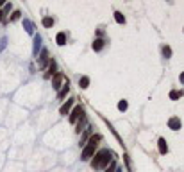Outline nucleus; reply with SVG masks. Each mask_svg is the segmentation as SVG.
I'll return each mask as SVG.
<instances>
[{"label":"nucleus","instance_id":"f257e3e1","mask_svg":"<svg viewBox=\"0 0 184 172\" xmlns=\"http://www.w3.org/2000/svg\"><path fill=\"white\" fill-rule=\"evenodd\" d=\"M113 153L109 151V149H102L98 153H95L91 160V169L93 170H102V169H106V165H109L113 160Z\"/></svg>","mask_w":184,"mask_h":172},{"label":"nucleus","instance_id":"f03ea898","mask_svg":"<svg viewBox=\"0 0 184 172\" xmlns=\"http://www.w3.org/2000/svg\"><path fill=\"white\" fill-rule=\"evenodd\" d=\"M100 140H102L100 135H91V138L88 140V144H86V145L82 147V151H81V160H82V161H88V160H91L93 156H95Z\"/></svg>","mask_w":184,"mask_h":172},{"label":"nucleus","instance_id":"7ed1b4c3","mask_svg":"<svg viewBox=\"0 0 184 172\" xmlns=\"http://www.w3.org/2000/svg\"><path fill=\"white\" fill-rule=\"evenodd\" d=\"M82 117H86V115H84V108H82V106H79V104H75V106H73V110L68 113V122L75 126Z\"/></svg>","mask_w":184,"mask_h":172},{"label":"nucleus","instance_id":"20e7f679","mask_svg":"<svg viewBox=\"0 0 184 172\" xmlns=\"http://www.w3.org/2000/svg\"><path fill=\"white\" fill-rule=\"evenodd\" d=\"M48 63H50V59H48V50H47V49H41L40 54H38V67H40V70L48 68Z\"/></svg>","mask_w":184,"mask_h":172},{"label":"nucleus","instance_id":"39448f33","mask_svg":"<svg viewBox=\"0 0 184 172\" xmlns=\"http://www.w3.org/2000/svg\"><path fill=\"white\" fill-rule=\"evenodd\" d=\"M65 81H66V77H65L61 72H57V74L52 77V88H54L56 92H59V90H61V86L65 84Z\"/></svg>","mask_w":184,"mask_h":172},{"label":"nucleus","instance_id":"423d86ee","mask_svg":"<svg viewBox=\"0 0 184 172\" xmlns=\"http://www.w3.org/2000/svg\"><path fill=\"white\" fill-rule=\"evenodd\" d=\"M73 106H75V99L72 97V99H68L66 102L59 108V115H61V117H66L68 113L72 111V108H73Z\"/></svg>","mask_w":184,"mask_h":172},{"label":"nucleus","instance_id":"0eeeda50","mask_svg":"<svg viewBox=\"0 0 184 172\" xmlns=\"http://www.w3.org/2000/svg\"><path fill=\"white\" fill-rule=\"evenodd\" d=\"M57 74V63L54 59H50V63H48V68H47V72H45V75L43 77L45 79H50V77H54Z\"/></svg>","mask_w":184,"mask_h":172},{"label":"nucleus","instance_id":"6e6552de","mask_svg":"<svg viewBox=\"0 0 184 172\" xmlns=\"http://www.w3.org/2000/svg\"><path fill=\"white\" fill-rule=\"evenodd\" d=\"M91 127H90V126H88V129H86V131H82V133H81V135H79V136H81V140H79V147H84L86 145V144H88V140H90V138H91Z\"/></svg>","mask_w":184,"mask_h":172},{"label":"nucleus","instance_id":"1a4fd4ad","mask_svg":"<svg viewBox=\"0 0 184 172\" xmlns=\"http://www.w3.org/2000/svg\"><path fill=\"white\" fill-rule=\"evenodd\" d=\"M70 93V81H65V84L61 86V90L57 92V101H63V99H66V95Z\"/></svg>","mask_w":184,"mask_h":172},{"label":"nucleus","instance_id":"9d476101","mask_svg":"<svg viewBox=\"0 0 184 172\" xmlns=\"http://www.w3.org/2000/svg\"><path fill=\"white\" fill-rule=\"evenodd\" d=\"M86 129H88V118H86V117H82V118L75 124V133H77V135H81V133H82V131H86Z\"/></svg>","mask_w":184,"mask_h":172},{"label":"nucleus","instance_id":"9b49d317","mask_svg":"<svg viewBox=\"0 0 184 172\" xmlns=\"http://www.w3.org/2000/svg\"><path fill=\"white\" fill-rule=\"evenodd\" d=\"M41 50V36L40 34H34V45H32V54L34 56H38Z\"/></svg>","mask_w":184,"mask_h":172},{"label":"nucleus","instance_id":"f8f14e48","mask_svg":"<svg viewBox=\"0 0 184 172\" xmlns=\"http://www.w3.org/2000/svg\"><path fill=\"white\" fill-rule=\"evenodd\" d=\"M68 41V34L65 32V31H61V32H57V36H56V43H57L59 47H63V45H66Z\"/></svg>","mask_w":184,"mask_h":172},{"label":"nucleus","instance_id":"ddd939ff","mask_svg":"<svg viewBox=\"0 0 184 172\" xmlns=\"http://www.w3.org/2000/svg\"><path fill=\"white\" fill-rule=\"evenodd\" d=\"M168 126H170V129H174V131H179V129H181V118L172 117L170 122H168Z\"/></svg>","mask_w":184,"mask_h":172},{"label":"nucleus","instance_id":"4468645a","mask_svg":"<svg viewBox=\"0 0 184 172\" xmlns=\"http://www.w3.org/2000/svg\"><path fill=\"white\" fill-rule=\"evenodd\" d=\"M104 45H106V41H104V40H102V38H97V40H95V41H93V50L95 52H100L102 49H104Z\"/></svg>","mask_w":184,"mask_h":172},{"label":"nucleus","instance_id":"2eb2a0df","mask_svg":"<svg viewBox=\"0 0 184 172\" xmlns=\"http://www.w3.org/2000/svg\"><path fill=\"white\" fill-rule=\"evenodd\" d=\"M159 153L161 154H166L168 153V145H166V140L165 138H159Z\"/></svg>","mask_w":184,"mask_h":172},{"label":"nucleus","instance_id":"dca6fc26","mask_svg":"<svg viewBox=\"0 0 184 172\" xmlns=\"http://www.w3.org/2000/svg\"><path fill=\"white\" fill-rule=\"evenodd\" d=\"M41 25L47 27V29H48V27H52V25H54V18H52V16H43Z\"/></svg>","mask_w":184,"mask_h":172},{"label":"nucleus","instance_id":"f3484780","mask_svg":"<svg viewBox=\"0 0 184 172\" xmlns=\"http://www.w3.org/2000/svg\"><path fill=\"white\" fill-rule=\"evenodd\" d=\"M79 86H81L82 90H86V88L90 86V77H88V75H82V77L79 79Z\"/></svg>","mask_w":184,"mask_h":172},{"label":"nucleus","instance_id":"a211bd4d","mask_svg":"<svg viewBox=\"0 0 184 172\" xmlns=\"http://www.w3.org/2000/svg\"><path fill=\"white\" fill-rule=\"evenodd\" d=\"M23 27H25V31L29 32V34H32V32H34V25H32V22H29V20H23Z\"/></svg>","mask_w":184,"mask_h":172},{"label":"nucleus","instance_id":"6ab92c4d","mask_svg":"<svg viewBox=\"0 0 184 172\" xmlns=\"http://www.w3.org/2000/svg\"><path fill=\"white\" fill-rule=\"evenodd\" d=\"M115 20H116L118 24H125V16H123L120 11H116V13H115Z\"/></svg>","mask_w":184,"mask_h":172},{"label":"nucleus","instance_id":"aec40b11","mask_svg":"<svg viewBox=\"0 0 184 172\" xmlns=\"http://www.w3.org/2000/svg\"><path fill=\"white\" fill-rule=\"evenodd\" d=\"M11 9H13V4H11V2H9V4H4V11H2L4 16H6L7 13H11Z\"/></svg>","mask_w":184,"mask_h":172},{"label":"nucleus","instance_id":"412c9836","mask_svg":"<svg viewBox=\"0 0 184 172\" xmlns=\"http://www.w3.org/2000/svg\"><path fill=\"white\" fill-rule=\"evenodd\" d=\"M163 56L168 59V58L172 56V49H170V47H163Z\"/></svg>","mask_w":184,"mask_h":172},{"label":"nucleus","instance_id":"4be33fe9","mask_svg":"<svg viewBox=\"0 0 184 172\" xmlns=\"http://www.w3.org/2000/svg\"><path fill=\"white\" fill-rule=\"evenodd\" d=\"M20 16H22V13H20V11H15V13L11 15V22H16V20H20Z\"/></svg>","mask_w":184,"mask_h":172},{"label":"nucleus","instance_id":"5701e85b","mask_svg":"<svg viewBox=\"0 0 184 172\" xmlns=\"http://www.w3.org/2000/svg\"><path fill=\"white\" fill-rule=\"evenodd\" d=\"M118 110H120V111H125L127 110V101H120V102H118Z\"/></svg>","mask_w":184,"mask_h":172},{"label":"nucleus","instance_id":"b1692460","mask_svg":"<svg viewBox=\"0 0 184 172\" xmlns=\"http://www.w3.org/2000/svg\"><path fill=\"white\" fill-rule=\"evenodd\" d=\"M181 92H177V90H174V92H172V93H170V99H174V101H175V99H179V97H181Z\"/></svg>","mask_w":184,"mask_h":172},{"label":"nucleus","instance_id":"393cba45","mask_svg":"<svg viewBox=\"0 0 184 172\" xmlns=\"http://www.w3.org/2000/svg\"><path fill=\"white\" fill-rule=\"evenodd\" d=\"M115 169H116V163H115V161H111V165L106 169V172H115Z\"/></svg>","mask_w":184,"mask_h":172},{"label":"nucleus","instance_id":"a878e982","mask_svg":"<svg viewBox=\"0 0 184 172\" xmlns=\"http://www.w3.org/2000/svg\"><path fill=\"white\" fill-rule=\"evenodd\" d=\"M123 160H125V163H127V169H129V170H132V165H131V160H129V156H123Z\"/></svg>","mask_w":184,"mask_h":172},{"label":"nucleus","instance_id":"bb28decb","mask_svg":"<svg viewBox=\"0 0 184 172\" xmlns=\"http://www.w3.org/2000/svg\"><path fill=\"white\" fill-rule=\"evenodd\" d=\"M4 47H6V38H0V50H4Z\"/></svg>","mask_w":184,"mask_h":172},{"label":"nucleus","instance_id":"cd10ccee","mask_svg":"<svg viewBox=\"0 0 184 172\" xmlns=\"http://www.w3.org/2000/svg\"><path fill=\"white\" fill-rule=\"evenodd\" d=\"M179 79H181V83H184V74H181V77Z\"/></svg>","mask_w":184,"mask_h":172},{"label":"nucleus","instance_id":"c85d7f7f","mask_svg":"<svg viewBox=\"0 0 184 172\" xmlns=\"http://www.w3.org/2000/svg\"><path fill=\"white\" fill-rule=\"evenodd\" d=\"M4 18H6V16H4V13H2V11H0V20H4Z\"/></svg>","mask_w":184,"mask_h":172}]
</instances>
